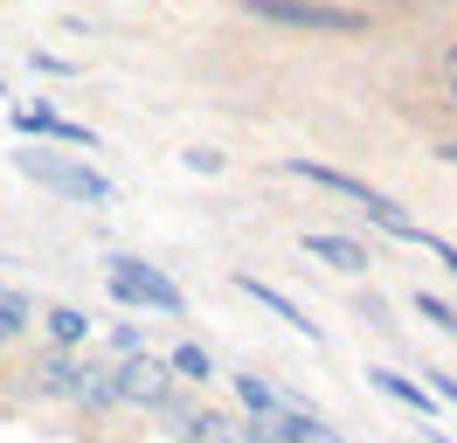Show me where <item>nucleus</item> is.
<instances>
[{
  "label": "nucleus",
  "mask_w": 457,
  "mask_h": 443,
  "mask_svg": "<svg viewBox=\"0 0 457 443\" xmlns=\"http://www.w3.org/2000/svg\"><path fill=\"white\" fill-rule=\"evenodd\" d=\"M278 173H291V180H312V188H326V194H340V201H353L361 215L381 229V236H395V243H416L423 249V222L402 208L395 194H381V188H368L361 173H340V166H326V160H305V153H291V160H278Z\"/></svg>",
  "instance_id": "nucleus-1"
},
{
  "label": "nucleus",
  "mask_w": 457,
  "mask_h": 443,
  "mask_svg": "<svg viewBox=\"0 0 457 443\" xmlns=\"http://www.w3.org/2000/svg\"><path fill=\"white\" fill-rule=\"evenodd\" d=\"M104 284H112V298L125 305V312H153V319H180V312H187V291H180L160 263L125 256V249L104 256Z\"/></svg>",
  "instance_id": "nucleus-2"
},
{
  "label": "nucleus",
  "mask_w": 457,
  "mask_h": 443,
  "mask_svg": "<svg viewBox=\"0 0 457 443\" xmlns=\"http://www.w3.org/2000/svg\"><path fill=\"white\" fill-rule=\"evenodd\" d=\"M14 173L35 180V188H49V194H62V201H84V208H104V201H112V180H104L90 160H77V153L21 146V153H14Z\"/></svg>",
  "instance_id": "nucleus-3"
},
{
  "label": "nucleus",
  "mask_w": 457,
  "mask_h": 443,
  "mask_svg": "<svg viewBox=\"0 0 457 443\" xmlns=\"http://www.w3.org/2000/svg\"><path fill=\"white\" fill-rule=\"evenodd\" d=\"M243 7L270 28H312V35H361L368 28L361 7H333V0H243Z\"/></svg>",
  "instance_id": "nucleus-4"
},
{
  "label": "nucleus",
  "mask_w": 457,
  "mask_h": 443,
  "mask_svg": "<svg viewBox=\"0 0 457 443\" xmlns=\"http://www.w3.org/2000/svg\"><path fill=\"white\" fill-rule=\"evenodd\" d=\"M112 388H118V409H153L160 395L173 388V374H167V354H132V360H112Z\"/></svg>",
  "instance_id": "nucleus-5"
},
{
  "label": "nucleus",
  "mask_w": 457,
  "mask_h": 443,
  "mask_svg": "<svg viewBox=\"0 0 457 443\" xmlns=\"http://www.w3.org/2000/svg\"><path fill=\"white\" fill-rule=\"evenodd\" d=\"M7 125L29 138V146H90V153H97V132L77 125V118H62L56 104H14V111H7Z\"/></svg>",
  "instance_id": "nucleus-6"
},
{
  "label": "nucleus",
  "mask_w": 457,
  "mask_h": 443,
  "mask_svg": "<svg viewBox=\"0 0 457 443\" xmlns=\"http://www.w3.org/2000/svg\"><path fill=\"white\" fill-rule=\"evenodd\" d=\"M29 388H35V402H70V409H77V395H84V354L42 347L35 367H29Z\"/></svg>",
  "instance_id": "nucleus-7"
},
{
  "label": "nucleus",
  "mask_w": 457,
  "mask_h": 443,
  "mask_svg": "<svg viewBox=\"0 0 457 443\" xmlns=\"http://www.w3.org/2000/svg\"><path fill=\"white\" fill-rule=\"evenodd\" d=\"M236 291H250V298H257L263 312H270V319H285V326L298 332V339H312V347L326 339V326H319V319H312V312H305L298 298H291V291H278L270 277H257V271H236Z\"/></svg>",
  "instance_id": "nucleus-8"
},
{
  "label": "nucleus",
  "mask_w": 457,
  "mask_h": 443,
  "mask_svg": "<svg viewBox=\"0 0 457 443\" xmlns=\"http://www.w3.org/2000/svg\"><path fill=\"white\" fill-rule=\"evenodd\" d=\"M298 249H305L312 263H326V271H340V277H368V263H374V249L353 243V236H340V229H305Z\"/></svg>",
  "instance_id": "nucleus-9"
},
{
  "label": "nucleus",
  "mask_w": 457,
  "mask_h": 443,
  "mask_svg": "<svg viewBox=\"0 0 457 443\" xmlns=\"http://www.w3.org/2000/svg\"><path fill=\"white\" fill-rule=\"evenodd\" d=\"M368 388H374V395H388L395 409L423 415V422H436V395H429L416 374H402V367H368Z\"/></svg>",
  "instance_id": "nucleus-10"
},
{
  "label": "nucleus",
  "mask_w": 457,
  "mask_h": 443,
  "mask_svg": "<svg viewBox=\"0 0 457 443\" xmlns=\"http://www.w3.org/2000/svg\"><path fill=\"white\" fill-rule=\"evenodd\" d=\"M77 409H84V415H112V409H118L112 360L97 354V347H84V395H77Z\"/></svg>",
  "instance_id": "nucleus-11"
},
{
  "label": "nucleus",
  "mask_w": 457,
  "mask_h": 443,
  "mask_svg": "<svg viewBox=\"0 0 457 443\" xmlns=\"http://www.w3.org/2000/svg\"><path fill=\"white\" fill-rule=\"evenodd\" d=\"M42 332H49V347H62V354L97 347V339H90V312H77V305H49V312H42Z\"/></svg>",
  "instance_id": "nucleus-12"
},
{
  "label": "nucleus",
  "mask_w": 457,
  "mask_h": 443,
  "mask_svg": "<svg viewBox=\"0 0 457 443\" xmlns=\"http://www.w3.org/2000/svg\"><path fill=\"white\" fill-rule=\"evenodd\" d=\"M153 415H160V430H167V437H180V443H187V430H195V415H201V395L173 381L167 395L153 402Z\"/></svg>",
  "instance_id": "nucleus-13"
},
{
  "label": "nucleus",
  "mask_w": 457,
  "mask_h": 443,
  "mask_svg": "<svg viewBox=\"0 0 457 443\" xmlns=\"http://www.w3.org/2000/svg\"><path fill=\"white\" fill-rule=\"evenodd\" d=\"M167 374L180 388H208V381H215V354H208L201 339H180V347L167 354Z\"/></svg>",
  "instance_id": "nucleus-14"
},
{
  "label": "nucleus",
  "mask_w": 457,
  "mask_h": 443,
  "mask_svg": "<svg viewBox=\"0 0 457 443\" xmlns=\"http://www.w3.org/2000/svg\"><path fill=\"white\" fill-rule=\"evenodd\" d=\"M236 402H243V415H278V409H285L278 381L257 374V367H243V374H236Z\"/></svg>",
  "instance_id": "nucleus-15"
},
{
  "label": "nucleus",
  "mask_w": 457,
  "mask_h": 443,
  "mask_svg": "<svg viewBox=\"0 0 457 443\" xmlns=\"http://www.w3.org/2000/svg\"><path fill=\"white\" fill-rule=\"evenodd\" d=\"M29 326H35V305L21 298V291H0V354H7L14 339H29Z\"/></svg>",
  "instance_id": "nucleus-16"
},
{
  "label": "nucleus",
  "mask_w": 457,
  "mask_h": 443,
  "mask_svg": "<svg viewBox=\"0 0 457 443\" xmlns=\"http://www.w3.org/2000/svg\"><path fill=\"white\" fill-rule=\"evenodd\" d=\"M409 312H416L423 326H436V332H451V339H457V305H451V298H436V291H416V298H409Z\"/></svg>",
  "instance_id": "nucleus-17"
},
{
  "label": "nucleus",
  "mask_w": 457,
  "mask_h": 443,
  "mask_svg": "<svg viewBox=\"0 0 457 443\" xmlns=\"http://www.w3.org/2000/svg\"><path fill=\"white\" fill-rule=\"evenodd\" d=\"M187 443H243V437H236V415H222V409H208V402H201Z\"/></svg>",
  "instance_id": "nucleus-18"
},
{
  "label": "nucleus",
  "mask_w": 457,
  "mask_h": 443,
  "mask_svg": "<svg viewBox=\"0 0 457 443\" xmlns=\"http://www.w3.org/2000/svg\"><path fill=\"white\" fill-rule=\"evenodd\" d=\"M104 360H132V354H145V326H132V319H118L112 332H104V347H97Z\"/></svg>",
  "instance_id": "nucleus-19"
},
{
  "label": "nucleus",
  "mask_w": 457,
  "mask_h": 443,
  "mask_svg": "<svg viewBox=\"0 0 457 443\" xmlns=\"http://www.w3.org/2000/svg\"><path fill=\"white\" fill-rule=\"evenodd\" d=\"M236 437L243 443H285V430H278V415H236Z\"/></svg>",
  "instance_id": "nucleus-20"
},
{
  "label": "nucleus",
  "mask_w": 457,
  "mask_h": 443,
  "mask_svg": "<svg viewBox=\"0 0 457 443\" xmlns=\"http://www.w3.org/2000/svg\"><path fill=\"white\" fill-rule=\"evenodd\" d=\"M423 388L436 395V409H457V374L451 367H423Z\"/></svg>",
  "instance_id": "nucleus-21"
},
{
  "label": "nucleus",
  "mask_w": 457,
  "mask_h": 443,
  "mask_svg": "<svg viewBox=\"0 0 457 443\" xmlns=\"http://www.w3.org/2000/svg\"><path fill=\"white\" fill-rule=\"evenodd\" d=\"M29 70H35V77H77V63L56 55V49H29Z\"/></svg>",
  "instance_id": "nucleus-22"
},
{
  "label": "nucleus",
  "mask_w": 457,
  "mask_h": 443,
  "mask_svg": "<svg viewBox=\"0 0 457 443\" xmlns=\"http://www.w3.org/2000/svg\"><path fill=\"white\" fill-rule=\"evenodd\" d=\"M353 312H361V319H368V326H395V312H388V298H381V291H361V298H353Z\"/></svg>",
  "instance_id": "nucleus-23"
},
{
  "label": "nucleus",
  "mask_w": 457,
  "mask_h": 443,
  "mask_svg": "<svg viewBox=\"0 0 457 443\" xmlns=\"http://www.w3.org/2000/svg\"><path fill=\"white\" fill-rule=\"evenodd\" d=\"M180 166H187V173H222V153H215V146H187V153H180Z\"/></svg>",
  "instance_id": "nucleus-24"
},
{
  "label": "nucleus",
  "mask_w": 457,
  "mask_h": 443,
  "mask_svg": "<svg viewBox=\"0 0 457 443\" xmlns=\"http://www.w3.org/2000/svg\"><path fill=\"white\" fill-rule=\"evenodd\" d=\"M423 249H429V256H436V263H444V271L457 277V243H444V236H436V229H429V236H423Z\"/></svg>",
  "instance_id": "nucleus-25"
},
{
  "label": "nucleus",
  "mask_w": 457,
  "mask_h": 443,
  "mask_svg": "<svg viewBox=\"0 0 457 443\" xmlns=\"http://www.w3.org/2000/svg\"><path fill=\"white\" fill-rule=\"evenodd\" d=\"M436 160H451V166H457V138H451V146H436Z\"/></svg>",
  "instance_id": "nucleus-26"
},
{
  "label": "nucleus",
  "mask_w": 457,
  "mask_h": 443,
  "mask_svg": "<svg viewBox=\"0 0 457 443\" xmlns=\"http://www.w3.org/2000/svg\"><path fill=\"white\" fill-rule=\"evenodd\" d=\"M429 443H457V437H444V430H429Z\"/></svg>",
  "instance_id": "nucleus-27"
},
{
  "label": "nucleus",
  "mask_w": 457,
  "mask_h": 443,
  "mask_svg": "<svg viewBox=\"0 0 457 443\" xmlns=\"http://www.w3.org/2000/svg\"><path fill=\"white\" fill-rule=\"evenodd\" d=\"M451 70H457V42H451Z\"/></svg>",
  "instance_id": "nucleus-28"
},
{
  "label": "nucleus",
  "mask_w": 457,
  "mask_h": 443,
  "mask_svg": "<svg viewBox=\"0 0 457 443\" xmlns=\"http://www.w3.org/2000/svg\"><path fill=\"white\" fill-rule=\"evenodd\" d=\"M0 291H7V284H0Z\"/></svg>",
  "instance_id": "nucleus-29"
}]
</instances>
